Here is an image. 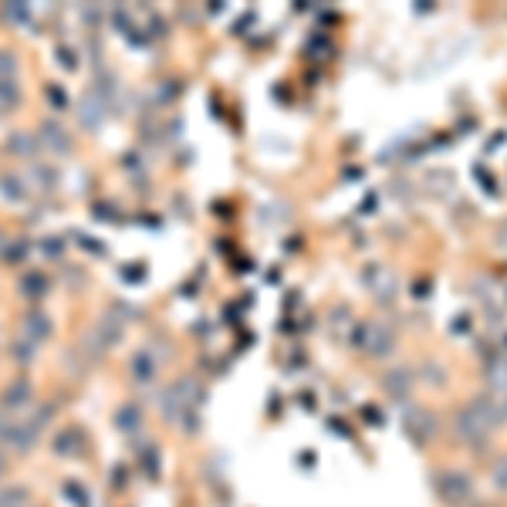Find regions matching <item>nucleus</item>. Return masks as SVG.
<instances>
[{"instance_id":"7","label":"nucleus","mask_w":507,"mask_h":507,"mask_svg":"<svg viewBox=\"0 0 507 507\" xmlns=\"http://www.w3.org/2000/svg\"><path fill=\"white\" fill-rule=\"evenodd\" d=\"M21 291H24L28 298H41V294L47 291V277L41 271H28L21 277Z\"/></svg>"},{"instance_id":"2","label":"nucleus","mask_w":507,"mask_h":507,"mask_svg":"<svg viewBox=\"0 0 507 507\" xmlns=\"http://www.w3.org/2000/svg\"><path fill=\"white\" fill-rule=\"evenodd\" d=\"M21 328H24V338H31V342H41V338H47L51 335V318L41 312H28L24 314V321H21Z\"/></svg>"},{"instance_id":"13","label":"nucleus","mask_w":507,"mask_h":507,"mask_svg":"<svg viewBox=\"0 0 507 507\" xmlns=\"http://www.w3.org/2000/svg\"><path fill=\"white\" fill-rule=\"evenodd\" d=\"M3 257H7V261H14V264H17V261H24V257H28V240H14V244H10V250H7Z\"/></svg>"},{"instance_id":"14","label":"nucleus","mask_w":507,"mask_h":507,"mask_svg":"<svg viewBox=\"0 0 507 507\" xmlns=\"http://www.w3.org/2000/svg\"><path fill=\"white\" fill-rule=\"evenodd\" d=\"M34 176H38L44 186H54V183H58V169H47V173H44L41 166H34Z\"/></svg>"},{"instance_id":"3","label":"nucleus","mask_w":507,"mask_h":507,"mask_svg":"<svg viewBox=\"0 0 507 507\" xmlns=\"http://www.w3.org/2000/svg\"><path fill=\"white\" fill-rule=\"evenodd\" d=\"M31 396H34V389H31V382H14L10 389L3 392V399H0V406H3V413H10V409H24L28 402H31Z\"/></svg>"},{"instance_id":"15","label":"nucleus","mask_w":507,"mask_h":507,"mask_svg":"<svg viewBox=\"0 0 507 507\" xmlns=\"http://www.w3.org/2000/svg\"><path fill=\"white\" fill-rule=\"evenodd\" d=\"M58 58H61V65H65V68H75V65H78V54H75V51H68V47H58Z\"/></svg>"},{"instance_id":"4","label":"nucleus","mask_w":507,"mask_h":507,"mask_svg":"<svg viewBox=\"0 0 507 507\" xmlns=\"http://www.w3.org/2000/svg\"><path fill=\"white\" fill-rule=\"evenodd\" d=\"M7 149H10L14 156L31 159L41 149V139H34L31 132H10V139H7Z\"/></svg>"},{"instance_id":"16","label":"nucleus","mask_w":507,"mask_h":507,"mask_svg":"<svg viewBox=\"0 0 507 507\" xmlns=\"http://www.w3.org/2000/svg\"><path fill=\"white\" fill-rule=\"evenodd\" d=\"M10 427H14V423H10V416H7V413L0 409V440H7V433H10Z\"/></svg>"},{"instance_id":"10","label":"nucleus","mask_w":507,"mask_h":507,"mask_svg":"<svg viewBox=\"0 0 507 507\" xmlns=\"http://www.w3.org/2000/svg\"><path fill=\"white\" fill-rule=\"evenodd\" d=\"M3 17H10L14 24H28L31 21V7L28 3H7L3 7Z\"/></svg>"},{"instance_id":"6","label":"nucleus","mask_w":507,"mask_h":507,"mask_svg":"<svg viewBox=\"0 0 507 507\" xmlns=\"http://www.w3.org/2000/svg\"><path fill=\"white\" fill-rule=\"evenodd\" d=\"M0 190H3L7 199H24L28 196V186H24V180L17 173H0Z\"/></svg>"},{"instance_id":"5","label":"nucleus","mask_w":507,"mask_h":507,"mask_svg":"<svg viewBox=\"0 0 507 507\" xmlns=\"http://www.w3.org/2000/svg\"><path fill=\"white\" fill-rule=\"evenodd\" d=\"M78 118L88 125V129H95L98 122H102V105L95 102V95H85L78 102Z\"/></svg>"},{"instance_id":"8","label":"nucleus","mask_w":507,"mask_h":507,"mask_svg":"<svg viewBox=\"0 0 507 507\" xmlns=\"http://www.w3.org/2000/svg\"><path fill=\"white\" fill-rule=\"evenodd\" d=\"M21 102V85L17 81H0V116H7Z\"/></svg>"},{"instance_id":"9","label":"nucleus","mask_w":507,"mask_h":507,"mask_svg":"<svg viewBox=\"0 0 507 507\" xmlns=\"http://www.w3.org/2000/svg\"><path fill=\"white\" fill-rule=\"evenodd\" d=\"M17 75V58L14 51H0V81H14Z\"/></svg>"},{"instance_id":"12","label":"nucleus","mask_w":507,"mask_h":507,"mask_svg":"<svg viewBox=\"0 0 507 507\" xmlns=\"http://www.w3.org/2000/svg\"><path fill=\"white\" fill-rule=\"evenodd\" d=\"M14 358H17V362H24V365H31V362H34V352H31V338H24V342L17 338V342H14Z\"/></svg>"},{"instance_id":"11","label":"nucleus","mask_w":507,"mask_h":507,"mask_svg":"<svg viewBox=\"0 0 507 507\" xmlns=\"http://www.w3.org/2000/svg\"><path fill=\"white\" fill-rule=\"evenodd\" d=\"M41 254H44V257H61V254H65V244H61L58 237H44V240H41Z\"/></svg>"},{"instance_id":"18","label":"nucleus","mask_w":507,"mask_h":507,"mask_svg":"<svg viewBox=\"0 0 507 507\" xmlns=\"http://www.w3.org/2000/svg\"><path fill=\"white\" fill-rule=\"evenodd\" d=\"M7 247H10V244H7V237L0 234V257H3V254H7Z\"/></svg>"},{"instance_id":"17","label":"nucleus","mask_w":507,"mask_h":507,"mask_svg":"<svg viewBox=\"0 0 507 507\" xmlns=\"http://www.w3.org/2000/svg\"><path fill=\"white\" fill-rule=\"evenodd\" d=\"M47 95H51V102H54L58 109L65 105V91H61V88H54V85H51V88H47Z\"/></svg>"},{"instance_id":"1","label":"nucleus","mask_w":507,"mask_h":507,"mask_svg":"<svg viewBox=\"0 0 507 507\" xmlns=\"http://www.w3.org/2000/svg\"><path fill=\"white\" fill-rule=\"evenodd\" d=\"M41 146H47V149L58 153V156H68V153H72V139H68V132H65L54 118H44V122H41Z\"/></svg>"}]
</instances>
